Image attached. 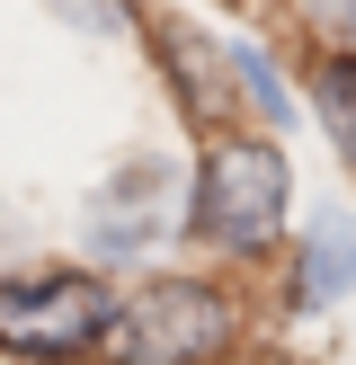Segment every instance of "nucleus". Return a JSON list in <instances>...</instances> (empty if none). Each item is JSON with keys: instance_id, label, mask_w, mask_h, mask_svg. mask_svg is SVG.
<instances>
[{"instance_id": "1", "label": "nucleus", "mask_w": 356, "mask_h": 365, "mask_svg": "<svg viewBox=\"0 0 356 365\" xmlns=\"http://www.w3.org/2000/svg\"><path fill=\"white\" fill-rule=\"evenodd\" d=\"M285 214H294V170L267 134H214L205 160L187 178V232L205 250L231 259H258L285 241Z\"/></svg>"}, {"instance_id": "2", "label": "nucleus", "mask_w": 356, "mask_h": 365, "mask_svg": "<svg viewBox=\"0 0 356 365\" xmlns=\"http://www.w3.org/2000/svg\"><path fill=\"white\" fill-rule=\"evenodd\" d=\"M125 294L98 267H36V277H0V356L18 365H71L116 348Z\"/></svg>"}, {"instance_id": "3", "label": "nucleus", "mask_w": 356, "mask_h": 365, "mask_svg": "<svg viewBox=\"0 0 356 365\" xmlns=\"http://www.w3.org/2000/svg\"><path fill=\"white\" fill-rule=\"evenodd\" d=\"M116 348L152 365H223L241 348V303L214 277H142L116 312Z\"/></svg>"}, {"instance_id": "4", "label": "nucleus", "mask_w": 356, "mask_h": 365, "mask_svg": "<svg viewBox=\"0 0 356 365\" xmlns=\"http://www.w3.org/2000/svg\"><path fill=\"white\" fill-rule=\"evenodd\" d=\"M178 187H187V178H178V160H160V152L125 160V170L107 178L98 196H89V214H80L89 259H98V267H134V259H152V250L169 241L178 223H187Z\"/></svg>"}, {"instance_id": "5", "label": "nucleus", "mask_w": 356, "mask_h": 365, "mask_svg": "<svg viewBox=\"0 0 356 365\" xmlns=\"http://www.w3.org/2000/svg\"><path fill=\"white\" fill-rule=\"evenodd\" d=\"M356 294V214L330 205L320 223H303L294 259H285V312H330Z\"/></svg>"}, {"instance_id": "6", "label": "nucleus", "mask_w": 356, "mask_h": 365, "mask_svg": "<svg viewBox=\"0 0 356 365\" xmlns=\"http://www.w3.org/2000/svg\"><path fill=\"white\" fill-rule=\"evenodd\" d=\"M160 63H169V81L187 89V107H196V125H205V134H231V116H241V81H231V53L223 45H205V36L196 27H160Z\"/></svg>"}, {"instance_id": "7", "label": "nucleus", "mask_w": 356, "mask_h": 365, "mask_svg": "<svg viewBox=\"0 0 356 365\" xmlns=\"http://www.w3.org/2000/svg\"><path fill=\"white\" fill-rule=\"evenodd\" d=\"M312 107H320V125H330V143L356 160V53L347 45L312 53Z\"/></svg>"}, {"instance_id": "8", "label": "nucleus", "mask_w": 356, "mask_h": 365, "mask_svg": "<svg viewBox=\"0 0 356 365\" xmlns=\"http://www.w3.org/2000/svg\"><path fill=\"white\" fill-rule=\"evenodd\" d=\"M223 53H231V81H241V98L258 107V125H285V116H294V98H285L276 63H267V53L249 45V36H241V45H223Z\"/></svg>"}, {"instance_id": "9", "label": "nucleus", "mask_w": 356, "mask_h": 365, "mask_svg": "<svg viewBox=\"0 0 356 365\" xmlns=\"http://www.w3.org/2000/svg\"><path fill=\"white\" fill-rule=\"evenodd\" d=\"M63 9H80L89 27H134V18H142V0H63Z\"/></svg>"}]
</instances>
